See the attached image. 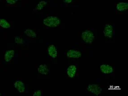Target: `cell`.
<instances>
[{"label":"cell","instance_id":"cell-15","mask_svg":"<svg viewBox=\"0 0 128 96\" xmlns=\"http://www.w3.org/2000/svg\"><path fill=\"white\" fill-rule=\"evenodd\" d=\"M47 4V1H41L39 2L38 4H37V6L36 8V10H41L45 7Z\"/></svg>","mask_w":128,"mask_h":96},{"label":"cell","instance_id":"cell-9","mask_svg":"<svg viewBox=\"0 0 128 96\" xmlns=\"http://www.w3.org/2000/svg\"><path fill=\"white\" fill-rule=\"evenodd\" d=\"M14 86L19 93H24L25 91V86L20 81H17L14 83Z\"/></svg>","mask_w":128,"mask_h":96},{"label":"cell","instance_id":"cell-14","mask_svg":"<svg viewBox=\"0 0 128 96\" xmlns=\"http://www.w3.org/2000/svg\"><path fill=\"white\" fill-rule=\"evenodd\" d=\"M0 26L3 28H9L10 27V25L8 21L6 20L0 19Z\"/></svg>","mask_w":128,"mask_h":96},{"label":"cell","instance_id":"cell-11","mask_svg":"<svg viewBox=\"0 0 128 96\" xmlns=\"http://www.w3.org/2000/svg\"><path fill=\"white\" fill-rule=\"evenodd\" d=\"M116 9L120 12L126 11L128 9V2H119L116 4Z\"/></svg>","mask_w":128,"mask_h":96},{"label":"cell","instance_id":"cell-10","mask_svg":"<svg viewBox=\"0 0 128 96\" xmlns=\"http://www.w3.org/2000/svg\"><path fill=\"white\" fill-rule=\"evenodd\" d=\"M38 71L39 73L42 75H46L49 73V70L46 64H41L38 68Z\"/></svg>","mask_w":128,"mask_h":96},{"label":"cell","instance_id":"cell-17","mask_svg":"<svg viewBox=\"0 0 128 96\" xmlns=\"http://www.w3.org/2000/svg\"><path fill=\"white\" fill-rule=\"evenodd\" d=\"M42 91L41 90H37L34 93V94H33V96H42Z\"/></svg>","mask_w":128,"mask_h":96},{"label":"cell","instance_id":"cell-7","mask_svg":"<svg viewBox=\"0 0 128 96\" xmlns=\"http://www.w3.org/2000/svg\"><path fill=\"white\" fill-rule=\"evenodd\" d=\"M48 53L49 56L52 58L55 59L58 56V51L55 46L54 45L49 46L48 49Z\"/></svg>","mask_w":128,"mask_h":96},{"label":"cell","instance_id":"cell-18","mask_svg":"<svg viewBox=\"0 0 128 96\" xmlns=\"http://www.w3.org/2000/svg\"><path fill=\"white\" fill-rule=\"evenodd\" d=\"M7 3L9 4H14L16 2H17V0H6Z\"/></svg>","mask_w":128,"mask_h":96},{"label":"cell","instance_id":"cell-12","mask_svg":"<svg viewBox=\"0 0 128 96\" xmlns=\"http://www.w3.org/2000/svg\"><path fill=\"white\" fill-rule=\"evenodd\" d=\"M14 51L13 50L7 51L4 54V60L6 62H9L14 56Z\"/></svg>","mask_w":128,"mask_h":96},{"label":"cell","instance_id":"cell-2","mask_svg":"<svg viewBox=\"0 0 128 96\" xmlns=\"http://www.w3.org/2000/svg\"><path fill=\"white\" fill-rule=\"evenodd\" d=\"M81 36L83 41L89 44L92 43L95 38L93 33L89 30H86L82 32Z\"/></svg>","mask_w":128,"mask_h":96},{"label":"cell","instance_id":"cell-13","mask_svg":"<svg viewBox=\"0 0 128 96\" xmlns=\"http://www.w3.org/2000/svg\"><path fill=\"white\" fill-rule=\"evenodd\" d=\"M24 33L27 36L30 37V38H36L37 36L36 33L30 29H26Z\"/></svg>","mask_w":128,"mask_h":96},{"label":"cell","instance_id":"cell-6","mask_svg":"<svg viewBox=\"0 0 128 96\" xmlns=\"http://www.w3.org/2000/svg\"><path fill=\"white\" fill-rule=\"evenodd\" d=\"M100 71L105 74H110L113 73V68L108 64H102L100 66Z\"/></svg>","mask_w":128,"mask_h":96},{"label":"cell","instance_id":"cell-8","mask_svg":"<svg viewBox=\"0 0 128 96\" xmlns=\"http://www.w3.org/2000/svg\"><path fill=\"white\" fill-rule=\"evenodd\" d=\"M77 67L74 65H71L67 69V74L70 78H73L77 73Z\"/></svg>","mask_w":128,"mask_h":96},{"label":"cell","instance_id":"cell-4","mask_svg":"<svg viewBox=\"0 0 128 96\" xmlns=\"http://www.w3.org/2000/svg\"><path fill=\"white\" fill-rule=\"evenodd\" d=\"M103 33L105 37L108 38H112L113 34V28L112 26L110 24H106Z\"/></svg>","mask_w":128,"mask_h":96},{"label":"cell","instance_id":"cell-5","mask_svg":"<svg viewBox=\"0 0 128 96\" xmlns=\"http://www.w3.org/2000/svg\"><path fill=\"white\" fill-rule=\"evenodd\" d=\"M67 57L69 58H76L78 59L80 57L82 56L81 52L79 51L75 50H70L66 54Z\"/></svg>","mask_w":128,"mask_h":96},{"label":"cell","instance_id":"cell-1","mask_svg":"<svg viewBox=\"0 0 128 96\" xmlns=\"http://www.w3.org/2000/svg\"><path fill=\"white\" fill-rule=\"evenodd\" d=\"M43 23L48 27H56L60 25V20L57 17L49 16L44 19Z\"/></svg>","mask_w":128,"mask_h":96},{"label":"cell","instance_id":"cell-3","mask_svg":"<svg viewBox=\"0 0 128 96\" xmlns=\"http://www.w3.org/2000/svg\"><path fill=\"white\" fill-rule=\"evenodd\" d=\"M87 90L88 92L95 94L97 96L100 95L102 91V89L100 86L95 84L89 85L87 88Z\"/></svg>","mask_w":128,"mask_h":96},{"label":"cell","instance_id":"cell-19","mask_svg":"<svg viewBox=\"0 0 128 96\" xmlns=\"http://www.w3.org/2000/svg\"><path fill=\"white\" fill-rule=\"evenodd\" d=\"M63 1L66 3H70L71 2H72V0H63Z\"/></svg>","mask_w":128,"mask_h":96},{"label":"cell","instance_id":"cell-16","mask_svg":"<svg viewBox=\"0 0 128 96\" xmlns=\"http://www.w3.org/2000/svg\"><path fill=\"white\" fill-rule=\"evenodd\" d=\"M15 42L18 44H24V41L21 37L16 36L15 38Z\"/></svg>","mask_w":128,"mask_h":96}]
</instances>
